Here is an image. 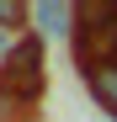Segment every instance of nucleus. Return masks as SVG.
<instances>
[{"label": "nucleus", "mask_w": 117, "mask_h": 122, "mask_svg": "<svg viewBox=\"0 0 117 122\" xmlns=\"http://www.w3.org/2000/svg\"><path fill=\"white\" fill-rule=\"evenodd\" d=\"M74 27H80V5H69V0H37L32 5V32L37 37H74Z\"/></svg>", "instance_id": "obj_3"}, {"label": "nucleus", "mask_w": 117, "mask_h": 122, "mask_svg": "<svg viewBox=\"0 0 117 122\" xmlns=\"http://www.w3.org/2000/svg\"><path fill=\"white\" fill-rule=\"evenodd\" d=\"M21 21H32V5H21V0H0V27L16 32Z\"/></svg>", "instance_id": "obj_6"}, {"label": "nucleus", "mask_w": 117, "mask_h": 122, "mask_svg": "<svg viewBox=\"0 0 117 122\" xmlns=\"http://www.w3.org/2000/svg\"><path fill=\"white\" fill-rule=\"evenodd\" d=\"M0 122H37L27 101H16L11 90H0Z\"/></svg>", "instance_id": "obj_5"}, {"label": "nucleus", "mask_w": 117, "mask_h": 122, "mask_svg": "<svg viewBox=\"0 0 117 122\" xmlns=\"http://www.w3.org/2000/svg\"><path fill=\"white\" fill-rule=\"evenodd\" d=\"M43 85H48V74H43V37H37V32H21V43H16L11 58L0 64V90H11L16 101L37 106Z\"/></svg>", "instance_id": "obj_1"}, {"label": "nucleus", "mask_w": 117, "mask_h": 122, "mask_svg": "<svg viewBox=\"0 0 117 122\" xmlns=\"http://www.w3.org/2000/svg\"><path fill=\"white\" fill-rule=\"evenodd\" d=\"M85 90L96 96V106L117 117V64H90L85 69Z\"/></svg>", "instance_id": "obj_4"}, {"label": "nucleus", "mask_w": 117, "mask_h": 122, "mask_svg": "<svg viewBox=\"0 0 117 122\" xmlns=\"http://www.w3.org/2000/svg\"><path fill=\"white\" fill-rule=\"evenodd\" d=\"M16 43H21V32H5V27H0V64L11 58V48H16Z\"/></svg>", "instance_id": "obj_7"}, {"label": "nucleus", "mask_w": 117, "mask_h": 122, "mask_svg": "<svg viewBox=\"0 0 117 122\" xmlns=\"http://www.w3.org/2000/svg\"><path fill=\"white\" fill-rule=\"evenodd\" d=\"M74 53L80 64H117V5H80L74 27Z\"/></svg>", "instance_id": "obj_2"}]
</instances>
